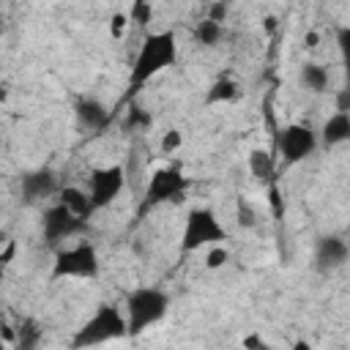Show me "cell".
Wrapping results in <instances>:
<instances>
[{"label":"cell","mask_w":350,"mask_h":350,"mask_svg":"<svg viewBox=\"0 0 350 350\" xmlns=\"http://www.w3.org/2000/svg\"><path fill=\"white\" fill-rule=\"evenodd\" d=\"M235 219H238V224H241L243 230H252V227L257 224V211H254L246 200H241L238 208H235Z\"/></svg>","instance_id":"44dd1931"},{"label":"cell","mask_w":350,"mask_h":350,"mask_svg":"<svg viewBox=\"0 0 350 350\" xmlns=\"http://www.w3.org/2000/svg\"><path fill=\"white\" fill-rule=\"evenodd\" d=\"M167 309H170V295L161 287H134L123 301L129 334H142L145 328L156 325L167 314Z\"/></svg>","instance_id":"3957f363"},{"label":"cell","mask_w":350,"mask_h":350,"mask_svg":"<svg viewBox=\"0 0 350 350\" xmlns=\"http://www.w3.org/2000/svg\"><path fill=\"white\" fill-rule=\"evenodd\" d=\"M194 38H197V44H202V46H216V44L221 41V22H216V19H211V16L200 19L197 27H194Z\"/></svg>","instance_id":"e0dca14e"},{"label":"cell","mask_w":350,"mask_h":350,"mask_svg":"<svg viewBox=\"0 0 350 350\" xmlns=\"http://www.w3.org/2000/svg\"><path fill=\"white\" fill-rule=\"evenodd\" d=\"M180 145H183V134H180L178 129H167V131L161 134V142H159L161 153H175Z\"/></svg>","instance_id":"7402d4cb"},{"label":"cell","mask_w":350,"mask_h":350,"mask_svg":"<svg viewBox=\"0 0 350 350\" xmlns=\"http://www.w3.org/2000/svg\"><path fill=\"white\" fill-rule=\"evenodd\" d=\"M126 25H131V19H129L126 14H115V16H112V22H109V33H112L115 38H120V36H123V30H126Z\"/></svg>","instance_id":"cb8c5ba5"},{"label":"cell","mask_w":350,"mask_h":350,"mask_svg":"<svg viewBox=\"0 0 350 350\" xmlns=\"http://www.w3.org/2000/svg\"><path fill=\"white\" fill-rule=\"evenodd\" d=\"M189 180L180 170L175 167H164L159 172H153L150 183H148V191H145V205H161V202H172V200H180L183 191H186Z\"/></svg>","instance_id":"9c48e42d"},{"label":"cell","mask_w":350,"mask_h":350,"mask_svg":"<svg viewBox=\"0 0 350 350\" xmlns=\"http://www.w3.org/2000/svg\"><path fill=\"white\" fill-rule=\"evenodd\" d=\"M38 345V328L27 325V328H19V347L22 350H33Z\"/></svg>","instance_id":"603a6c76"},{"label":"cell","mask_w":350,"mask_h":350,"mask_svg":"<svg viewBox=\"0 0 350 350\" xmlns=\"http://www.w3.org/2000/svg\"><path fill=\"white\" fill-rule=\"evenodd\" d=\"M347 257H350V246L339 235H323L314 246V265L323 273H331V271L342 268L347 262Z\"/></svg>","instance_id":"8fae6325"},{"label":"cell","mask_w":350,"mask_h":350,"mask_svg":"<svg viewBox=\"0 0 350 350\" xmlns=\"http://www.w3.org/2000/svg\"><path fill=\"white\" fill-rule=\"evenodd\" d=\"M14 252H16V243H14V241H5L3 254H0V262H3V265H8V262H11V257H14Z\"/></svg>","instance_id":"484cf974"},{"label":"cell","mask_w":350,"mask_h":350,"mask_svg":"<svg viewBox=\"0 0 350 350\" xmlns=\"http://www.w3.org/2000/svg\"><path fill=\"white\" fill-rule=\"evenodd\" d=\"M19 191H22L25 202H41V200H46L57 191V175L49 167L27 170L19 178Z\"/></svg>","instance_id":"30bf717a"},{"label":"cell","mask_w":350,"mask_h":350,"mask_svg":"<svg viewBox=\"0 0 350 350\" xmlns=\"http://www.w3.org/2000/svg\"><path fill=\"white\" fill-rule=\"evenodd\" d=\"M238 93H241V85H238L232 77H219V79L208 88L205 104H224V101L238 98Z\"/></svg>","instance_id":"2e32d148"},{"label":"cell","mask_w":350,"mask_h":350,"mask_svg":"<svg viewBox=\"0 0 350 350\" xmlns=\"http://www.w3.org/2000/svg\"><path fill=\"white\" fill-rule=\"evenodd\" d=\"M85 224H88V219H82L79 213H74L66 202H55V205H49L46 211H44V216H41V232H44V238L49 241V243H60V241H68V238H74L77 232H82L85 230Z\"/></svg>","instance_id":"ba28073f"},{"label":"cell","mask_w":350,"mask_h":350,"mask_svg":"<svg viewBox=\"0 0 350 350\" xmlns=\"http://www.w3.org/2000/svg\"><path fill=\"white\" fill-rule=\"evenodd\" d=\"M243 345H246V347H265V339H260V336H249V339H243Z\"/></svg>","instance_id":"4316f807"},{"label":"cell","mask_w":350,"mask_h":350,"mask_svg":"<svg viewBox=\"0 0 350 350\" xmlns=\"http://www.w3.org/2000/svg\"><path fill=\"white\" fill-rule=\"evenodd\" d=\"M350 139V112L347 109H336L320 129V142L325 148H336L342 142Z\"/></svg>","instance_id":"4fadbf2b"},{"label":"cell","mask_w":350,"mask_h":350,"mask_svg":"<svg viewBox=\"0 0 350 350\" xmlns=\"http://www.w3.org/2000/svg\"><path fill=\"white\" fill-rule=\"evenodd\" d=\"M298 82L309 93H323L328 88V71L320 63H304L298 71Z\"/></svg>","instance_id":"5bb4252c"},{"label":"cell","mask_w":350,"mask_h":350,"mask_svg":"<svg viewBox=\"0 0 350 350\" xmlns=\"http://www.w3.org/2000/svg\"><path fill=\"white\" fill-rule=\"evenodd\" d=\"M98 271H101V262H98L96 246L88 241L63 246L52 262V279L55 282L57 279H96Z\"/></svg>","instance_id":"5b68a950"},{"label":"cell","mask_w":350,"mask_h":350,"mask_svg":"<svg viewBox=\"0 0 350 350\" xmlns=\"http://www.w3.org/2000/svg\"><path fill=\"white\" fill-rule=\"evenodd\" d=\"M249 172H252L257 180H268V178L273 175V159H271V153L262 150V148H254V150L249 153Z\"/></svg>","instance_id":"ac0fdd59"},{"label":"cell","mask_w":350,"mask_h":350,"mask_svg":"<svg viewBox=\"0 0 350 350\" xmlns=\"http://www.w3.org/2000/svg\"><path fill=\"white\" fill-rule=\"evenodd\" d=\"M320 145V131L312 129V123L298 120L284 126V131L279 134V153L284 156L287 164H301L306 161Z\"/></svg>","instance_id":"8992f818"},{"label":"cell","mask_w":350,"mask_h":350,"mask_svg":"<svg viewBox=\"0 0 350 350\" xmlns=\"http://www.w3.org/2000/svg\"><path fill=\"white\" fill-rule=\"evenodd\" d=\"M227 260H230V252H227V246H224V243H213V246H208V254H205V265H208L211 271H216V268H224V265H227Z\"/></svg>","instance_id":"ffe728a7"},{"label":"cell","mask_w":350,"mask_h":350,"mask_svg":"<svg viewBox=\"0 0 350 350\" xmlns=\"http://www.w3.org/2000/svg\"><path fill=\"white\" fill-rule=\"evenodd\" d=\"M178 60V38L172 30H156L148 33L134 55L131 71H129V88L139 90L145 82H150L153 77H159L161 71H167L172 63Z\"/></svg>","instance_id":"6da1fadb"},{"label":"cell","mask_w":350,"mask_h":350,"mask_svg":"<svg viewBox=\"0 0 350 350\" xmlns=\"http://www.w3.org/2000/svg\"><path fill=\"white\" fill-rule=\"evenodd\" d=\"M208 16H211V19H216V22H224V16H227V3H213Z\"/></svg>","instance_id":"d4e9b609"},{"label":"cell","mask_w":350,"mask_h":350,"mask_svg":"<svg viewBox=\"0 0 350 350\" xmlns=\"http://www.w3.org/2000/svg\"><path fill=\"white\" fill-rule=\"evenodd\" d=\"M126 334H129V323H126L123 306L98 304L96 312L77 328L71 345H74V347H93V345L115 342V339H120V336H126Z\"/></svg>","instance_id":"7a4b0ae2"},{"label":"cell","mask_w":350,"mask_h":350,"mask_svg":"<svg viewBox=\"0 0 350 350\" xmlns=\"http://www.w3.org/2000/svg\"><path fill=\"white\" fill-rule=\"evenodd\" d=\"M224 241H227V230L211 208H191L186 213L183 232H180V249L183 252H197V249L224 243Z\"/></svg>","instance_id":"277c9868"},{"label":"cell","mask_w":350,"mask_h":350,"mask_svg":"<svg viewBox=\"0 0 350 350\" xmlns=\"http://www.w3.org/2000/svg\"><path fill=\"white\" fill-rule=\"evenodd\" d=\"M77 120H79V126L82 129H88V131H98V129H104L107 126V120H109V109L98 101V98H79L77 101Z\"/></svg>","instance_id":"7c38bea8"},{"label":"cell","mask_w":350,"mask_h":350,"mask_svg":"<svg viewBox=\"0 0 350 350\" xmlns=\"http://www.w3.org/2000/svg\"><path fill=\"white\" fill-rule=\"evenodd\" d=\"M336 46L342 55V66H345V77H347V90H350V25L336 30Z\"/></svg>","instance_id":"d6986e66"},{"label":"cell","mask_w":350,"mask_h":350,"mask_svg":"<svg viewBox=\"0 0 350 350\" xmlns=\"http://www.w3.org/2000/svg\"><path fill=\"white\" fill-rule=\"evenodd\" d=\"M126 186V170L123 164H107V167H96L90 172V180H88V194H90V202L96 211L112 205L120 191Z\"/></svg>","instance_id":"52a82bcc"},{"label":"cell","mask_w":350,"mask_h":350,"mask_svg":"<svg viewBox=\"0 0 350 350\" xmlns=\"http://www.w3.org/2000/svg\"><path fill=\"white\" fill-rule=\"evenodd\" d=\"M60 202H66L74 213H79L82 219H88L96 208H93V202H90V194L85 191V189H79V186H66V189H60Z\"/></svg>","instance_id":"9a60e30c"},{"label":"cell","mask_w":350,"mask_h":350,"mask_svg":"<svg viewBox=\"0 0 350 350\" xmlns=\"http://www.w3.org/2000/svg\"><path fill=\"white\" fill-rule=\"evenodd\" d=\"M304 44H306V46H317V33H306Z\"/></svg>","instance_id":"83f0119b"}]
</instances>
